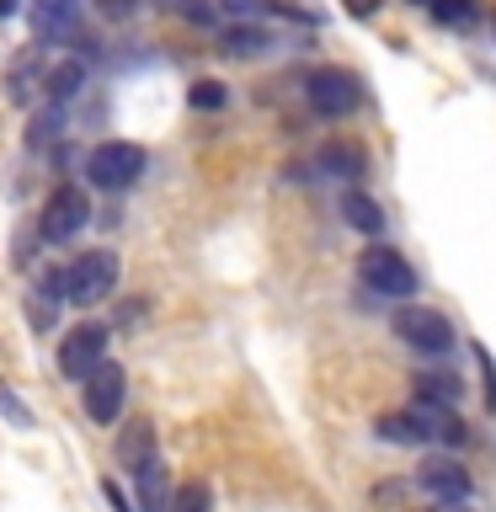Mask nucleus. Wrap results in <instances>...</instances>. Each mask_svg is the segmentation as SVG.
Instances as JSON below:
<instances>
[{"instance_id": "5", "label": "nucleus", "mask_w": 496, "mask_h": 512, "mask_svg": "<svg viewBox=\"0 0 496 512\" xmlns=\"http://www.w3.org/2000/svg\"><path fill=\"white\" fill-rule=\"evenodd\" d=\"M304 96H310V107L320 112V118H352V112L363 107V80L352 70H315L310 80H304Z\"/></svg>"}, {"instance_id": "6", "label": "nucleus", "mask_w": 496, "mask_h": 512, "mask_svg": "<svg viewBox=\"0 0 496 512\" xmlns=\"http://www.w3.org/2000/svg\"><path fill=\"white\" fill-rule=\"evenodd\" d=\"M107 363V326L102 320H86L59 342V374L64 379H91L96 368Z\"/></svg>"}, {"instance_id": "1", "label": "nucleus", "mask_w": 496, "mask_h": 512, "mask_svg": "<svg viewBox=\"0 0 496 512\" xmlns=\"http://www.w3.org/2000/svg\"><path fill=\"white\" fill-rule=\"evenodd\" d=\"M118 272L123 267H118L112 251H86L64 272L48 278V294L64 299V304H102V299H112V288H118Z\"/></svg>"}, {"instance_id": "10", "label": "nucleus", "mask_w": 496, "mask_h": 512, "mask_svg": "<svg viewBox=\"0 0 496 512\" xmlns=\"http://www.w3.org/2000/svg\"><path fill=\"white\" fill-rule=\"evenodd\" d=\"M416 486H422L438 507H454V502L470 496V475H464L454 459H427L422 470H416Z\"/></svg>"}, {"instance_id": "12", "label": "nucleus", "mask_w": 496, "mask_h": 512, "mask_svg": "<svg viewBox=\"0 0 496 512\" xmlns=\"http://www.w3.org/2000/svg\"><path fill=\"white\" fill-rule=\"evenodd\" d=\"M134 480H139V512H171V475H166V464L160 459H150V464H139L134 470Z\"/></svg>"}, {"instance_id": "30", "label": "nucleus", "mask_w": 496, "mask_h": 512, "mask_svg": "<svg viewBox=\"0 0 496 512\" xmlns=\"http://www.w3.org/2000/svg\"><path fill=\"white\" fill-rule=\"evenodd\" d=\"M443 512H464V507H459V502H454V507H443Z\"/></svg>"}, {"instance_id": "18", "label": "nucleus", "mask_w": 496, "mask_h": 512, "mask_svg": "<svg viewBox=\"0 0 496 512\" xmlns=\"http://www.w3.org/2000/svg\"><path fill=\"white\" fill-rule=\"evenodd\" d=\"M80 86H86V64H80V59L59 64V70H48V80H43L48 102H70V96H80Z\"/></svg>"}, {"instance_id": "22", "label": "nucleus", "mask_w": 496, "mask_h": 512, "mask_svg": "<svg viewBox=\"0 0 496 512\" xmlns=\"http://www.w3.org/2000/svg\"><path fill=\"white\" fill-rule=\"evenodd\" d=\"M475 11H480V0H432V16H438L443 27H464V22H475Z\"/></svg>"}, {"instance_id": "29", "label": "nucleus", "mask_w": 496, "mask_h": 512, "mask_svg": "<svg viewBox=\"0 0 496 512\" xmlns=\"http://www.w3.org/2000/svg\"><path fill=\"white\" fill-rule=\"evenodd\" d=\"M16 6H22V0H0V16H11Z\"/></svg>"}, {"instance_id": "9", "label": "nucleus", "mask_w": 496, "mask_h": 512, "mask_svg": "<svg viewBox=\"0 0 496 512\" xmlns=\"http://www.w3.org/2000/svg\"><path fill=\"white\" fill-rule=\"evenodd\" d=\"M27 27L38 32V43H70L75 27H80V6L75 0H32Z\"/></svg>"}, {"instance_id": "28", "label": "nucleus", "mask_w": 496, "mask_h": 512, "mask_svg": "<svg viewBox=\"0 0 496 512\" xmlns=\"http://www.w3.org/2000/svg\"><path fill=\"white\" fill-rule=\"evenodd\" d=\"M347 11H352V16H374L379 0H347Z\"/></svg>"}, {"instance_id": "2", "label": "nucleus", "mask_w": 496, "mask_h": 512, "mask_svg": "<svg viewBox=\"0 0 496 512\" xmlns=\"http://www.w3.org/2000/svg\"><path fill=\"white\" fill-rule=\"evenodd\" d=\"M144 166H150V155H144V144H134V139H107L86 155V176H91V187H102V192L134 187L144 176Z\"/></svg>"}, {"instance_id": "20", "label": "nucleus", "mask_w": 496, "mask_h": 512, "mask_svg": "<svg viewBox=\"0 0 496 512\" xmlns=\"http://www.w3.org/2000/svg\"><path fill=\"white\" fill-rule=\"evenodd\" d=\"M416 384H422V390H416L422 400H438V406H459V374H422Z\"/></svg>"}, {"instance_id": "21", "label": "nucleus", "mask_w": 496, "mask_h": 512, "mask_svg": "<svg viewBox=\"0 0 496 512\" xmlns=\"http://www.w3.org/2000/svg\"><path fill=\"white\" fill-rule=\"evenodd\" d=\"M166 11H176L182 22H192V27H208L219 16V0H160Z\"/></svg>"}, {"instance_id": "19", "label": "nucleus", "mask_w": 496, "mask_h": 512, "mask_svg": "<svg viewBox=\"0 0 496 512\" xmlns=\"http://www.w3.org/2000/svg\"><path fill=\"white\" fill-rule=\"evenodd\" d=\"M64 123H70V107H64V102H48V107L38 112V118H32L27 144H38V150H43L48 139H59V134H64Z\"/></svg>"}, {"instance_id": "4", "label": "nucleus", "mask_w": 496, "mask_h": 512, "mask_svg": "<svg viewBox=\"0 0 496 512\" xmlns=\"http://www.w3.org/2000/svg\"><path fill=\"white\" fill-rule=\"evenodd\" d=\"M91 224V203H86V192L80 187H54L48 192V203H43V219H38V235L48 240V246H70V240L80 235Z\"/></svg>"}, {"instance_id": "15", "label": "nucleus", "mask_w": 496, "mask_h": 512, "mask_svg": "<svg viewBox=\"0 0 496 512\" xmlns=\"http://www.w3.org/2000/svg\"><path fill=\"white\" fill-rule=\"evenodd\" d=\"M38 80H48L43 64H38V54H16L11 70H6V96H11L16 107H27V96L38 91Z\"/></svg>"}, {"instance_id": "17", "label": "nucleus", "mask_w": 496, "mask_h": 512, "mask_svg": "<svg viewBox=\"0 0 496 512\" xmlns=\"http://www.w3.org/2000/svg\"><path fill=\"white\" fill-rule=\"evenodd\" d=\"M379 438L395 448H416V443H427V427L411 411H395V416H379Z\"/></svg>"}, {"instance_id": "7", "label": "nucleus", "mask_w": 496, "mask_h": 512, "mask_svg": "<svg viewBox=\"0 0 496 512\" xmlns=\"http://www.w3.org/2000/svg\"><path fill=\"white\" fill-rule=\"evenodd\" d=\"M358 272H363V283L374 288V294H384V299H411V294H416V272H411V262H406L400 251H390V246L363 251Z\"/></svg>"}, {"instance_id": "31", "label": "nucleus", "mask_w": 496, "mask_h": 512, "mask_svg": "<svg viewBox=\"0 0 496 512\" xmlns=\"http://www.w3.org/2000/svg\"><path fill=\"white\" fill-rule=\"evenodd\" d=\"M427 6H432V0H427Z\"/></svg>"}, {"instance_id": "25", "label": "nucleus", "mask_w": 496, "mask_h": 512, "mask_svg": "<svg viewBox=\"0 0 496 512\" xmlns=\"http://www.w3.org/2000/svg\"><path fill=\"white\" fill-rule=\"evenodd\" d=\"M208 502H214L208 486H203V480H192V486H182L171 496V512H208Z\"/></svg>"}, {"instance_id": "16", "label": "nucleus", "mask_w": 496, "mask_h": 512, "mask_svg": "<svg viewBox=\"0 0 496 512\" xmlns=\"http://www.w3.org/2000/svg\"><path fill=\"white\" fill-rule=\"evenodd\" d=\"M342 219L352 224V230H363V235H379V230H384L379 203L368 198V192H358V187H347V192H342Z\"/></svg>"}, {"instance_id": "27", "label": "nucleus", "mask_w": 496, "mask_h": 512, "mask_svg": "<svg viewBox=\"0 0 496 512\" xmlns=\"http://www.w3.org/2000/svg\"><path fill=\"white\" fill-rule=\"evenodd\" d=\"M102 496H107V507H112V512H134V507H128V496L112 486V480H102Z\"/></svg>"}, {"instance_id": "3", "label": "nucleus", "mask_w": 496, "mask_h": 512, "mask_svg": "<svg viewBox=\"0 0 496 512\" xmlns=\"http://www.w3.org/2000/svg\"><path fill=\"white\" fill-rule=\"evenodd\" d=\"M395 336L411 352H422V358H443V352H454V326H448V315L427 310V304H406V310H395Z\"/></svg>"}, {"instance_id": "26", "label": "nucleus", "mask_w": 496, "mask_h": 512, "mask_svg": "<svg viewBox=\"0 0 496 512\" xmlns=\"http://www.w3.org/2000/svg\"><path fill=\"white\" fill-rule=\"evenodd\" d=\"M96 11L112 16V22H128V16H134L139 6H134V0H96Z\"/></svg>"}, {"instance_id": "14", "label": "nucleus", "mask_w": 496, "mask_h": 512, "mask_svg": "<svg viewBox=\"0 0 496 512\" xmlns=\"http://www.w3.org/2000/svg\"><path fill=\"white\" fill-rule=\"evenodd\" d=\"M118 459H123V470L150 464V459H155V427H150V422H128L123 438H118Z\"/></svg>"}, {"instance_id": "8", "label": "nucleus", "mask_w": 496, "mask_h": 512, "mask_svg": "<svg viewBox=\"0 0 496 512\" xmlns=\"http://www.w3.org/2000/svg\"><path fill=\"white\" fill-rule=\"evenodd\" d=\"M123 400H128L123 368H118V363H102V368H96V374L86 379V411H91V422L112 427V422L123 416Z\"/></svg>"}, {"instance_id": "13", "label": "nucleus", "mask_w": 496, "mask_h": 512, "mask_svg": "<svg viewBox=\"0 0 496 512\" xmlns=\"http://www.w3.org/2000/svg\"><path fill=\"white\" fill-rule=\"evenodd\" d=\"M219 48H224L230 59H262L267 48H272V32L256 27V22H235V27L219 38Z\"/></svg>"}, {"instance_id": "11", "label": "nucleus", "mask_w": 496, "mask_h": 512, "mask_svg": "<svg viewBox=\"0 0 496 512\" xmlns=\"http://www.w3.org/2000/svg\"><path fill=\"white\" fill-rule=\"evenodd\" d=\"M315 166L326 176H336V182H358L368 171V155H363V144H352V139H331V144H320Z\"/></svg>"}, {"instance_id": "24", "label": "nucleus", "mask_w": 496, "mask_h": 512, "mask_svg": "<svg viewBox=\"0 0 496 512\" xmlns=\"http://www.w3.org/2000/svg\"><path fill=\"white\" fill-rule=\"evenodd\" d=\"M187 102H192V107H203V112H219L224 102H230V91H224L219 80H198V86L187 91Z\"/></svg>"}, {"instance_id": "23", "label": "nucleus", "mask_w": 496, "mask_h": 512, "mask_svg": "<svg viewBox=\"0 0 496 512\" xmlns=\"http://www.w3.org/2000/svg\"><path fill=\"white\" fill-rule=\"evenodd\" d=\"M272 6H278V0H219V11L230 16V22H262Z\"/></svg>"}]
</instances>
